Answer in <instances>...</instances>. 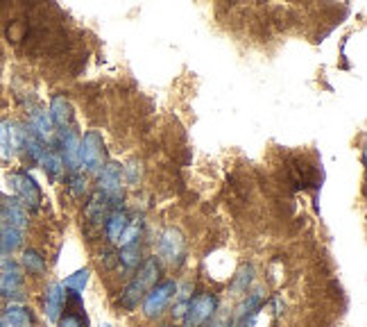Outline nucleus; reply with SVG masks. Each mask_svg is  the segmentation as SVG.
I'll list each match as a JSON object with an SVG mask.
<instances>
[{"instance_id":"f257e3e1","label":"nucleus","mask_w":367,"mask_h":327,"mask_svg":"<svg viewBox=\"0 0 367 327\" xmlns=\"http://www.w3.org/2000/svg\"><path fill=\"white\" fill-rule=\"evenodd\" d=\"M159 280V264H157V259H148V261H143V266L138 268V273L132 282L127 284V289L122 291V296H120V307H125V309H134L138 302H141V298L148 293L154 284H157Z\"/></svg>"},{"instance_id":"f03ea898","label":"nucleus","mask_w":367,"mask_h":327,"mask_svg":"<svg viewBox=\"0 0 367 327\" xmlns=\"http://www.w3.org/2000/svg\"><path fill=\"white\" fill-rule=\"evenodd\" d=\"M12 191L16 193V200H19L23 207L30 211H37L41 207V200H44V193H41L37 179L32 177L26 170H16V173H10L7 177Z\"/></svg>"},{"instance_id":"7ed1b4c3","label":"nucleus","mask_w":367,"mask_h":327,"mask_svg":"<svg viewBox=\"0 0 367 327\" xmlns=\"http://www.w3.org/2000/svg\"><path fill=\"white\" fill-rule=\"evenodd\" d=\"M216 309H218V298L214 293H200V296H195L186 302L182 323L184 327H202L216 316Z\"/></svg>"},{"instance_id":"20e7f679","label":"nucleus","mask_w":367,"mask_h":327,"mask_svg":"<svg viewBox=\"0 0 367 327\" xmlns=\"http://www.w3.org/2000/svg\"><path fill=\"white\" fill-rule=\"evenodd\" d=\"M79 166H84L86 173H100L104 166V141L95 130L79 139Z\"/></svg>"},{"instance_id":"39448f33","label":"nucleus","mask_w":367,"mask_h":327,"mask_svg":"<svg viewBox=\"0 0 367 327\" xmlns=\"http://www.w3.org/2000/svg\"><path fill=\"white\" fill-rule=\"evenodd\" d=\"M157 252L159 257L166 261L168 266H179L186 257V241H184V234L175 230V227H168V230H163L159 236V243H157Z\"/></svg>"},{"instance_id":"423d86ee","label":"nucleus","mask_w":367,"mask_h":327,"mask_svg":"<svg viewBox=\"0 0 367 327\" xmlns=\"http://www.w3.org/2000/svg\"><path fill=\"white\" fill-rule=\"evenodd\" d=\"M177 296V284L175 282H161L154 284L148 291L143 302V312L148 318H157L168 309V305L173 302V298Z\"/></svg>"},{"instance_id":"0eeeda50","label":"nucleus","mask_w":367,"mask_h":327,"mask_svg":"<svg viewBox=\"0 0 367 327\" xmlns=\"http://www.w3.org/2000/svg\"><path fill=\"white\" fill-rule=\"evenodd\" d=\"M53 148L59 152L64 166H68L73 173H75V170L79 168V136L73 132L70 127L57 130Z\"/></svg>"},{"instance_id":"6e6552de","label":"nucleus","mask_w":367,"mask_h":327,"mask_svg":"<svg viewBox=\"0 0 367 327\" xmlns=\"http://www.w3.org/2000/svg\"><path fill=\"white\" fill-rule=\"evenodd\" d=\"M97 193L118 202L122 193V170L118 164H104L102 170L97 173Z\"/></svg>"},{"instance_id":"1a4fd4ad","label":"nucleus","mask_w":367,"mask_h":327,"mask_svg":"<svg viewBox=\"0 0 367 327\" xmlns=\"http://www.w3.org/2000/svg\"><path fill=\"white\" fill-rule=\"evenodd\" d=\"M0 223L10 225L14 230H26L28 227V211L16 198H3L0 200Z\"/></svg>"},{"instance_id":"9d476101","label":"nucleus","mask_w":367,"mask_h":327,"mask_svg":"<svg viewBox=\"0 0 367 327\" xmlns=\"http://www.w3.org/2000/svg\"><path fill=\"white\" fill-rule=\"evenodd\" d=\"M48 116H50L53 125L64 130V127H70L73 118H75V112H73V105L66 96H55L50 100V112H48Z\"/></svg>"},{"instance_id":"9b49d317","label":"nucleus","mask_w":367,"mask_h":327,"mask_svg":"<svg viewBox=\"0 0 367 327\" xmlns=\"http://www.w3.org/2000/svg\"><path fill=\"white\" fill-rule=\"evenodd\" d=\"M19 152V125L0 121V159H12Z\"/></svg>"},{"instance_id":"f8f14e48","label":"nucleus","mask_w":367,"mask_h":327,"mask_svg":"<svg viewBox=\"0 0 367 327\" xmlns=\"http://www.w3.org/2000/svg\"><path fill=\"white\" fill-rule=\"evenodd\" d=\"M23 275L19 268H5L0 271V298H21Z\"/></svg>"},{"instance_id":"ddd939ff","label":"nucleus","mask_w":367,"mask_h":327,"mask_svg":"<svg viewBox=\"0 0 367 327\" xmlns=\"http://www.w3.org/2000/svg\"><path fill=\"white\" fill-rule=\"evenodd\" d=\"M0 327H32V314L21 305H10L0 312Z\"/></svg>"},{"instance_id":"4468645a","label":"nucleus","mask_w":367,"mask_h":327,"mask_svg":"<svg viewBox=\"0 0 367 327\" xmlns=\"http://www.w3.org/2000/svg\"><path fill=\"white\" fill-rule=\"evenodd\" d=\"M62 307H64V286L59 282H55L46 289V316H48V321H53V323L59 321Z\"/></svg>"},{"instance_id":"2eb2a0df","label":"nucleus","mask_w":367,"mask_h":327,"mask_svg":"<svg viewBox=\"0 0 367 327\" xmlns=\"http://www.w3.org/2000/svg\"><path fill=\"white\" fill-rule=\"evenodd\" d=\"M32 132H35L39 139H44V141L48 143V136L53 134V121L50 116H48V112L46 109H41V107H32L30 109V125H28Z\"/></svg>"},{"instance_id":"dca6fc26","label":"nucleus","mask_w":367,"mask_h":327,"mask_svg":"<svg viewBox=\"0 0 367 327\" xmlns=\"http://www.w3.org/2000/svg\"><path fill=\"white\" fill-rule=\"evenodd\" d=\"M129 227V216L127 211L122 209H113L107 216V223H104V232H107L109 241H120V236L125 234V230Z\"/></svg>"},{"instance_id":"f3484780","label":"nucleus","mask_w":367,"mask_h":327,"mask_svg":"<svg viewBox=\"0 0 367 327\" xmlns=\"http://www.w3.org/2000/svg\"><path fill=\"white\" fill-rule=\"evenodd\" d=\"M41 166H44V170H46V175L53 179H59L62 177V173H64V161H62V157H59V152H57L53 145H48L46 148V152H44V157H41Z\"/></svg>"},{"instance_id":"a211bd4d","label":"nucleus","mask_w":367,"mask_h":327,"mask_svg":"<svg viewBox=\"0 0 367 327\" xmlns=\"http://www.w3.org/2000/svg\"><path fill=\"white\" fill-rule=\"evenodd\" d=\"M261 302H263V293L261 291H254V293H250L247 298H245L241 305H238V309H236V321L238 323H245L250 318H254L256 316V312H258V307H261Z\"/></svg>"},{"instance_id":"6ab92c4d","label":"nucleus","mask_w":367,"mask_h":327,"mask_svg":"<svg viewBox=\"0 0 367 327\" xmlns=\"http://www.w3.org/2000/svg\"><path fill=\"white\" fill-rule=\"evenodd\" d=\"M118 259L125 268H136L141 264V245H138V241L122 245V250L118 252Z\"/></svg>"},{"instance_id":"aec40b11","label":"nucleus","mask_w":367,"mask_h":327,"mask_svg":"<svg viewBox=\"0 0 367 327\" xmlns=\"http://www.w3.org/2000/svg\"><path fill=\"white\" fill-rule=\"evenodd\" d=\"M23 266L28 268V271L32 273V275H41L46 271V259L41 257V252H37V250H26L23 252Z\"/></svg>"},{"instance_id":"412c9836","label":"nucleus","mask_w":367,"mask_h":327,"mask_svg":"<svg viewBox=\"0 0 367 327\" xmlns=\"http://www.w3.org/2000/svg\"><path fill=\"white\" fill-rule=\"evenodd\" d=\"M88 277H91V273H88V268H82V271H75L73 275L66 277V282H64L62 286H66V289H70L73 293H79L86 289L88 284Z\"/></svg>"},{"instance_id":"4be33fe9","label":"nucleus","mask_w":367,"mask_h":327,"mask_svg":"<svg viewBox=\"0 0 367 327\" xmlns=\"http://www.w3.org/2000/svg\"><path fill=\"white\" fill-rule=\"evenodd\" d=\"M252 277H254V268L243 266L238 271V275H236V280L232 282V291L234 293H247V286L252 282Z\"/></svg>"},{"instance_id":"5701e85b","label":"nucleus","mask_w":367,"mask_h":327,"mask_svg":"<svg viewBox=\"0 0 367 327\" xmlns=\"http://www.w3.org/2000/svg\"><path fill=\"white\" fill-rule=\"evenodd\" d=\"M68 189H70L73 195H84V191H86V177L79 175L77 170H75V173H70V177H68Z\"/></svg>"},{"instance_id":"b1692460","label":"nucleus","mask_w":367,"mask_h":327,"mask_svg":"<svg viewBox=\"0 0 367 327\" xmlns=\"http://www.w3.org/2000/svg\"><path fill=\"white\" fill-rule=\"evenodd\" d=\"M59 327H82V321L77 316H73V314H68V316H64V318H59Z\"/></svg>"},{"instance_id":"393cba45","label":"nucleus","mask_w":367,"mask_h":327,"mask_svg":"<svg viewBox=\"0 0 367 327\" xmlns=\"http://www.w3.org/2000/svg\"><path fill=\"white\" fill-rule=\"evenodd\" d=\"M202 327H229V316H218V318H211V323H204Z\"/></svg>"}]
</instances>
